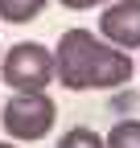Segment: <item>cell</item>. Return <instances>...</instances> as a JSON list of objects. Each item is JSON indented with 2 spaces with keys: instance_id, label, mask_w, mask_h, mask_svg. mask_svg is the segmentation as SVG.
<instances>
[{
  "instance_id": "3",
  "label": "cell",
  "mask_w": 140,
  "mask_h": 148,
  "mask_svg": "<svg viewBox=\"0 0 140 148\" xmlns=\"http://www.w3.org/2000/svg\"><path fill=\"white\" fill-rule=\"evenodd\" d=\"M58 119V107L45 90H16L0 111V123L12 140H41Z\"/></svg>"
},
{
  "instance_id": "10",
  "label": "cell",
  "mask_w": 140,
  "mask_h": 148,
  "mask_svg": "<svg viewBox=\"0 0 140 148\" xmlns=\"http://www.w3.org/2000/svg\"><path fill=\"white\" fill-rule=\"evenodd\" d=\"M0 53H4V49H0Z\"/></svg>"
},
{
  "instance_id": "8",
  "label": "cell",
  "mask_w": 140,
  "mask_h": 148,
  "mask_svg": "<svg viewBox=\"0 0 140 148\" xmlns=\"http://www.w3.org/2000/svg\"><path fill=\"white\" fill-rule=\"evenodd\" d=\"M58 4H66V8H107V4H115V0H58Z\"/></svg>"
},
{
  "instance_id": "2",
  "label": "cell",
  "mask_w": 140,
  "mask_h": 148,
  "mask_svg": "<svg viewBox=\"0 0 140 148\" xmlns=\"http://www.w3.org/2000/svg\"><path fill=\"white\" fill-rule=\"evenodd\" d=\"M0 74L12 90H45L54 82V49L41 41H16L0 53Z\"/></svg>"
},
{
  "instance_id": "1",
  "label": "cell",
  "mask_w": 140,
  "mask_h": 148,
  "mask_svg": "<svg viewBox=\"0 0 140 148\" xmlns=\"http://www.w3.org/2000/svg\"><path fill=\"white\" fill-rule=\"evenodd\" d=\"M136 62L124 49L107 45L99 33L66 29L54 45V78L70 90H111L132 78Z\"/></svg>"
},
{
  "instance_id": "9",
  "label": "cell",
  "mask_w": 140,
  "mask_h": 148,
  "mask_svg": "<svg viewBox=\"0 0 140 148\" xmlns=\"http://www.w3.org/2000/svg\"><path fill=\"white\" fill-rule=\"evenodd\" d=\"M0 148H12V144H8V140H0Z\"/></svg>"
},
{
  "instance_id": "6",
  "label": "cell",
  "mask_w": 140,
  "mask_h": 148,
  "mask_svg": "<svg viewBox=\"0 0 140 148\" xmlns=\"http://www.w3.org/2000/svg\"><path fill=\"white\" fill-rule=\"evenodd\" d=\"M103 144L107 148H140V119H119Z\"/></svg>"
},
{
  "instance_id": "4",
  "label": "cell",
  "mask_w": 140,
  "mask_h": 148,
  "mask_svg": "<svg viewBox=\"0 0 140 148\" xmlns=\"http://www.w3.org/2000/svg\"><path fill=\"white\" fill-rule=\"evenodd\" d=\"M99 37L115 49H140V0H115L99 16Z\"/></svg>"
},
{
  "instance_id": "7",
  "label": "cell",
  "mask_w": 140,
  "mask_h": 148,
  "mask_svg": "<svg viewBox=\"0 0 140 148\" xmlns=\"http://www.w3.org/2000/svg\"><path fill=\"white\" fill-rule=\"evenodd\" d=\"M58 148H107V144H103V136L91 132V127H70V132L58 140Z\"/></svg>"
},
{
  "instance_id": "5",
  "label": "cell",
  "mask_w": 140,
  "mask_h": 148,
  "mask_svg": "<svg viewBox=\"0 0 140 148\" xmlns=\"http://www.w3.org/2000/svg\"><path fill=\"white\" fill-rule=\"evenodd\" d=\"M45 4H49V0H0V16H4L8 25H25V21H33Z\"/></svg>"
}]
</instances>
